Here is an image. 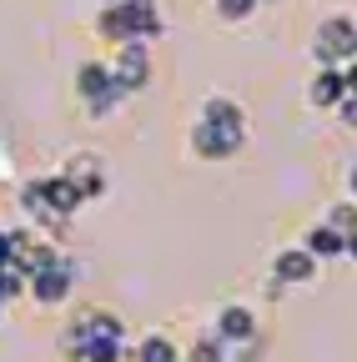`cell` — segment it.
Wrapping results in <instances>:
<instances>
[{
  "instance_id": "cell-1",
  "label": "cell",
  "mask_w": 357,
  "mask_h": 362,
  "mask_svg": "<svg viewBox=\"0 0 357 362\" xmlns=\"http://www.w3.org/2000/svg\"><path fill=\"white\" fill-rule=\"evenodd\" d=\"M242 146H247V111L232 96L211 90L192 121V156L197 161H232Z\"/></svg>"
},
{
  "instance_id": "cell-2",
  "label": "cell",
  "mask_w": 357,
  "mask_h": 362,
  "mask_svg": "<svg viewBox=\"0 0 357 362\" xmlns=\"http://www.w3.org/2000/svg\"><path fill=\"white\" fill-rule=\"evenodd\" d=\"M76 101L86 106V116H91V121H106V116H116V111L126 106V90L111 81L106 61H86V66L76 71Z\"/></svg>"
},
{
  "instance_id": "cell-3",
  "label": "cell",
  "mask_w": 357,
  "mask_h": 362,
  "mask_svg": "<svg viewBox=\"0 0 357 362\" xmlns=\"http://www.w3.org/2000/svg\"><path fill=\"white\" fill-rule=\"evenodd\" d=\"M357 56V30H352V16H327L312 35V61L317 66H347Z\"/></svg>"
},
{
  "instance_id": "cell-4",
  "label": "cell",
  "mask_w": 357,
  "mask_h": 362,
  "mask_svg": "<svg viewBox=\"0 0 357 362\" xmlns=\"http://www.w3.org/2000/svg\"><path fill=\"white\" fill-rule=\"evenodd\" d=\"M71 292H76V262H71L66 252H61L51 267H40V272H30V277H25V297L40 302V307H61Z\"/></svg>"
},
{
  "instance_id": "cell-5",
  "label": "cell",
  "mask_w": 357,
  "mask_h": 362,
  "mask_svg": "<svg viewBox=\"0 0 357 362\" xmlns=\"http://www.w3.org/2000/svg\"><path fill=\"white\" fill-rule=\"evenodd\" d=\"M106 71H111V81L126 90H141L146 81H151V45L146 40H126V45H116V56L106 61Z\"/></svg>"
},
{
  "instance_id": "cell-6",
  "label": "cell",
  "mask_w": 357,
  "mask_h": 362,
  "mask_svg": "<svg viewBox=\"0 0 357 362\" xmlns=\"http://www.w3.org/2000/svg\"><path fill=\"white\" fill-rule=\"evenodd\" d=\"M352 81H357L352 61H347V66H317V76L307 81V101L317 106V111H332L347 90H352Z\"/></svg>"
},
{
  "instance_id": "cell-7",
  "label": "cell",
  "mask_w": 357,
  "mask_h": 362,
  "mask_svg": "<svg viewBox=\"0 0 357 362\" xmlns=\"http://www.w3.org/2000/svg\"><path fill=\"white\" fill-rule=\"evenodd\" d=\"M71 187H76V197L81 202H96V197H106V166L91 156V151H76L71 161H66V171H61Z\"/></svg>"
},
{
  "instance_id": "cell-8",
  "label": "cell",
  "mask_w": 357,
  "mask_h": 362,
  "mask_svg": "<svg viewBox=\"0 0 357 362\" xmlns=\"http://www.w3.org/2000/svg\"><path fill=\"white\" fill-rule=\"evenodd\" d=\"M312 277H317V262H312L302 247H287V252L272 257V287H277V292H282V287H307Z\"/></svg>"
},
{
  "instance_id": "cell-9",
  "label": "cell",
  "mask_w": 357,
  "mask_h": 362,
  "mask_svg": "<svg viewBox=\"0 0 357 362\" xmlns=\"http://www.w3.org/2000/svg\"><path fill=\"white\" fill-rule=\"evenodd\" d=\"M211 332H216L221 342H247V337H257V312L242 307V302H227V307L216 312Z\"/></svg>"
},
{
  "instance_id": "cell-10",
  "label": "cell",
  "mask_w": 357,
  "mask_h": 362,
  "mask_svg": "<svg viewBox=\"0 0 357 362\" xmlns=\"http://www.w3.org/2000/svg\"><path fill=\"white\" fill-rule=\"evenodd\" d=\"M302 252H307L312 262H337V257L352 252V237H342V232H332L327 221H317V226L302 237Z\"/></svg>"
},
{
  "instance_id": "cell-11",
  "label": "cell",
  "mask_w": 357,
  "mask_h": 362,
  "mask_svg": "<svg viewBox=\"0 0 357 362\" xmlns=\"http://www.w3.org/2000/svg\"><path fill=\"white\" fill-rule=\"evenodd\" d=\"M96 35H101L106 45H126V40H136V16H131L121 0H111V6H101V16H96Z\"/></svg>"
},
{
  "instance_id": "cell-12",
  "label": "cell",
  "mask_w": 357,
  "mask_h": 362,
  "mask_svg": "<svg viewBox=\"0 0 357 362\" xmlns=\"http://www.w3.org/2000/svg\"><path fill=\"white\" fill-rule=\"evenodd\" d=\"M35 181H40V192H46V202H51V211H56L61 221H66L71 211H81V206H86V202L76 197V187H71V181H66L61 171H51V176H35Z\"/></svg>"
},
{
  "instance_id": "cell-13",
  "label": "cell",
  "mask_w": 357,
  "mask_h": 362,
  "mask_svg": "<svg viewBox=\"0 0 357 362\" xmlns=\"http://www.w3.org/2000/svg\"><path fill=\"white\" fill-rule=\"evenodd\" d=\"M182 362H227V342H221L216 332H201L192 347H187V357Z\"/></svg>"
},
{
  "instance_id": "cell-14",
  "label": "cell",
  "mask_w": 357,
  "mask_h": 362,
  "mask_svg": "<svg viewBox=\"0 0 357 362\" xmlns=\"http://www.w3.org/2000/svg\"><path fill=\"white\" fill-rule=\"evenodd\" d=\"M211 11H216V21H247L252 11H257V0H211Z\"/></svg>"
},
{
  "instance_id": "cell-15",
  "label": "cell",
  "mask_w": 357,
  "mask_h": 362,
  "mask_svg": "<svg viewBox=\"0 0 357 362\" xmlns=\"http://www.w3.org/2000/svg\"><path fill=\"white\" fill-rule=\"evenodd\" d=\"M327 226H332V232H342V237H352V202H347V197L327 211Z\"/></svg>"
},
{
  "instance_id": "cell-16",
  "label": "cell",
  "mask_w": 357,
  "mask_h": 362,
  "mask_svg": "<svg viewBox=\"0 0 357 362\" xmlns=\"http://www.w3.org/2000/svg\"><path fill=\"white\" fill-rule=\"evenodd\" d=\"M0 267H11V226H0Z\"/></svg>"
},
{
  "instance_id": "cell-17",
  "label": "cell",
  "mask_w": 357,
  "mask_h": 362,
  "mask_svg": "<svg viewBox=\"0 0 357 362\" xmlns=\"http://www.w3.org/2000/svg\"><path fill=\"white\" fill-rule=\"evenodd\" d=\"M0 312H6V297H0Z\"/></svg>"
},
{
  "instance_id": "cell-18",
  "label": "cell",
  "mask_w": 357,
  "mask_h": 362,
  "mask_svg": "<svg viewBox=\"0 0 357 362\" xmlns=\"http://www.w3.org/2000/svg\"><path fill=\"white\" fill-rule=\"evenodd\" d=\"M96 6H111V0H96Z\"/></svg>"
}]
</instances>
